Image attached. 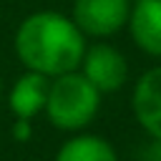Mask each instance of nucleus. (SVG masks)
Here are the masks:
<instances>
[{
	"mask_svg": "<svg viewBox=\"0 0 161 161\" xmlns=\"http://www.w3.org/2000/svg\"><path fill=\"white\" fill-rule=\"evenodd\" d=\"M15 50L28 70H38L50 78L75 70L86 53V43L80 28L70 18L40 10L20 23Z\"/></svg>",
	"mask_w": 161,
	"mask_h": 161,
	"instance_id": "nucleus-1",
	"label": "nucleus"
},
{
	"mask_svg": "<svg viewBox=\"0 0 161 161\" xmlns=\"http://www.w3.org/2000/svg\"><path fill=\"white\" fill-rule=\"evenodd\" d=\"M98 106H101V93L96 91V86L83 73L70 70L55 75L43 111L55 128L78 131L96 118Z\"/></svg>",
	"mask_w": 161,
	"mask_h": 161,
	"instance_id": "nucleus-2",
	"label": "nucleus"
},
{
	"mask_svg": "<svg viewBox=\"0 0 161 161\" xmlns=\"http://www.w3.org/2000/svg\"><path fill=\"white\" fill-rule=\"evenodd\" d=\"M131 15V0H75L73 23L88 35H113Z\"/></svg>",
	"mask_w": 161,
	"mask_h": 161,
	"instance_id": "nucleus-3",
	"label": "nucleus"
},
{
	"mask_svg": "<svg viewBox=\"0 0 161 161\" xmlns=\"http://www.w3.org/2000/svg\"><path fill=\"white\" fill-rule=\"evenodd\" d=\"M80 65H83V75L96 86L98 93H113L128 78L126 58L116 48L103 45V43L88 48L83 53V58H80Z\"/></svg>",
	"mask_w": 161,
	"mask_h": 161,
	"instance_id": "nucleus-4",
	"label": "nucleus"
},
{
	"mask_svg": "<svg viewBox=\"0 0 161 161\" xmlns=\"http://www.w3.org/2000/svg\"><path fill=\"white\" fill-rule=\"evenodd\" d=\"M133 113L143 131L161 143V65L146 70L133 88Z\"/></svg>",
	"mask_w": 161,
	"mask_h": 161,
	"instance_id": "nucleus-5",
	"label": "nucleus"
},
{
	"mask_svg": "<svg viewBox=\"0 0 161 161\" xmlns=\"http://www.w3.org/2000/svg\"><path fill=\"white\" fill-rule=\"evenodd\" d=\"M128 23L136 45L143 53L161 58V0H138Z\"/></svg>",
	"mask_w": 161,
	"mask_h": 161,
	"instance_id": "nucleus-6",
	"label": "nucleus"
},
{
	"mask_svg": "<svg viewBox=\"0 0 161 161\" xmlns=\"http://www.w3.org/2000/svg\"><path fill=\"white\" fill-rule=\"evenodd\" d=\"M48 91H50L48 75L38 73V70L23 73V75L15 80L13 93H10V108H13L15 118H28V121H33V118L45 108Z\"/></svg>",
	"mask_w": 161,
	"mask_h": 161,
	"instance_id": "nucleus-7",
	"label": "nucleus"
},
{
	"mask_svg": "<svg viewBox=\"0 0 161 161\" xmlns=\"http://www.w3.org/2000/svg\"><path fill=\"white\" fill-rule=\"evenodd\" d=\"M55 161H118V158H116V151L108 141L83 133V136L68 138L60 146Z\"/></svg>",
	"mask_w": 161,
	"mask_h": 161,
	"instance_id": "nucleus-8",
	"label": "nucleus"
},
{
	"mask_svg": "<svg viewBox=\"0 0 161 161\" xmlns=\"http://www.w3.org/2000/svg\"><path fill=\"white\" fill-rule=\"evenodd\" d=\"M13 136H15L18 141H28V138H30V121H28V118H15Z\"/></svg>",
	"mask_w": 161,
	"mask_h": 161,
	"instance_id": "nucleus-9",
	"label": "nucleus"
}]
</instances>
